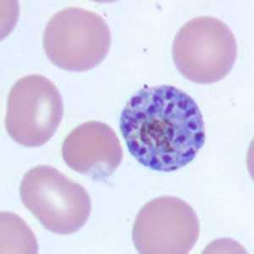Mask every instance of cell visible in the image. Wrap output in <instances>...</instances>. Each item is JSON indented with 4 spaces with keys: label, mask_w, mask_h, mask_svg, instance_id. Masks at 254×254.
I'll use <instances>...</instances> for the list:
<instances>
[{
    "label": "cell",
    "mask_w": 254,
    "mask_h": 254,
    "mask_svg": "<svg viewBox=\"0 0 254 254\" xmlns=\"http://www.w3.org/2000/svg\"><path fill=\"white\" fill-rule=\"evenodd\" d=\"M128 150L153 171L171 172L192 161L205 143V124L193 98L174 86L143 87L122 110Z\"/></svg>",
    "instance_id": "1"
},
{
    "label": "cell",
    "mask_w": 254,
    "mask_h": 254,
    "mask_svg": "<svg viewBox=\"0 0 254 254\" xmlns=\"http://www.w3.org/2000/svg\"><path fill=\"white\" fill-rule=\"evenodd\" d=\"M20 194L24 206L55 234L77 232L92 212L86 188L50 165H38L27 171L20 182Z\"/></svg>",
    "instance_id": "2"
},
{
    "label": "cell",
    "mask_w": 254,
    "mask_h": 254,
    "mask_svg": "<svg viewBox=\"0 0 254 254\" xmlns=\"http://www.w3.org/2000/svg\"><path fill=\"white\" fill-rule=\"evenodd\" d=\"M112 42L110 26L101 15L80 7L56 12L43 36L44 52L60 69L84 72L107 57Z\"/></svg>",
    "instance_id": "3"
},
{
    "label": "cell",
    "mask_w": 254,
    "mask_h": 254,
    "mask_svg": "<svg viewBox=\"0 0 254 254\" xmlns=\"http://www.w3.org/2000/svg\"><path fill=\"white\" fill-rule=\"evenodd\" d=\"M237 56V38L227 24L208 15L188 20L174 39L176 69L194 83L213 84L231 72Z\"/></svg>",
    "instance_id": "4"
},
{
    "label": "cell",
    "mask_w": 254,
    "mask_h": 254,
    "mask_svg": "<svg viewBox=\"0 0 254 254\" xmlns=\"http://www.w3.org/2000/svg\"><path fill=\"white\" fill-rule=\"evenodd\" d=\"M63 116L62 96L44 75L23 76L9 91L6 130L18 144L27 147L46 144L58 130Z\"/></svg>",
    "instance_id": "5"
},
{
    "label": "cell",
    "mask_w": 254,
    "mask_h": 254,
    "mask_svg": "<svg viewBox=\"0 0 254 254\" xmlns=\"http://www.w3.org/2000/svg\"><path fill=\"white\" fill-rule=\"evenodd\" d=\"M200 223L193 208L176 196L156 197L136 215L132 240L139 254H187L199 238Z\"/></svg>",
    "instance_id": "6"
},
{
    "label": "cell",
    "mask_w": 254,
    "mask_h": 254,
    "mask_svg": "<svg viewBox=\"0 0 254 254\" xmlns=\"http://www.w3.org/2000/svg\"><path fill=\"white\" fill-rule=\"evenodd\" d=\"M61 153L71 170L98 182L112 176L124 156L116 131L97 121L85 122L70 131Z\"/></svg>",
    "instance_id": "7"
},
{
    "label": "cell",
    "mask_w": 254,
    "mask_h": 254,
    "mask_svg": "<svg viewBox=\"0 0 254 254\" xmlns=\"http://www.w3.org/2000/svg\"><path fill=\"white\" fill-rule=\"evenodd\" d=\"M5 216L9 223L4 219L1 218V225H5V227L10 230L15 234L14 237H5V241H2V243H5V253H29V254H36L38 253V243L34 234L26 235V236H19L20 233L29 228L26 224L21 220L19 229L17 228L20 221V217L16 216V214H12V220L13 223L9 221L8 212L1 213Z\"/></svg>",
    "instance_id": "8"
}]
</instances>
